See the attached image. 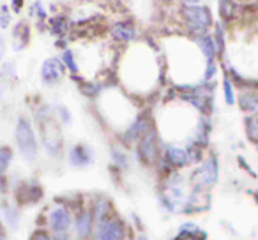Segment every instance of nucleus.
I'll return each mask as SVG.
<instances>
[{"instance_id":"4c0bfd02","label":"nucleus","mask_w":258,"mask_h":240,"mask_svg":"<svg viewBox=\"0 0 258 240\" xmlns=\"http://www.w3.org/2000/svg\"><path fill=\"white\" fill-rule=\"evenodd\" d=\"M4 97V87H2V82H0V101Z\"/></svg>"},{"instance_id":"473e14b6","label":"nucleus","mask_w":258,"mask_h":240,"mask_svg":"<svg viewBox=\"0 0 258 240\" xmlns=\"http://www.w3.org/2000/svg\"><path fill=\"white\" fill-rule=\"evenodd\" d=\"M9 179L6 177V173H0V196H6L9 193Z\"/></svg>"},{"instance_id":"5701e85b","label":"nucleus","mask_w":258,"mask_h":240,"mask_svg":"<svg viewBox=\"0 0 258 240\" xmlns=\"http://www.w3.org/2000/svg\"><path fill=\"white\" fill-rule=\"evenodd\" d=\"M53 111H55L58 122H60L62 126H69V124L73 122V115H71V111H69L68 106H64V104H57V106L53 108Z\"/></svg>"},{"instance_id":"412c9836","label":"nucleus","mask_w":258,"mask_h":240,"mask_svg":"<svg viewBox=\"0 0 258 240\" xmlns=\"http://www.w3.org/2000/svg\"><path fill=\"white\" fill-rule=\"evenodd\" d=\"M214 46H216V55L218 57H223V53H225V30H223V25L221 23H218L216 25V32H214Z\"/></svg>"},{"instance_id":"4be33fe9","label":"nucleus","mask_w":258,"mask_h":240,"mask_svg":"<svg viewBox=\"0 0 258 240\" xmlns=\"http://www.w3.org/2000/svg\"><path fill=\"white\" fill-rule=\"evenodd\" d=\"M60 60L64 62L66 69H69V72H71L73 76L78 74V64H76V58H75V53H73L71 50H64V53H62Z\"/></svg>"},{"instance_id":"bb28decb","label":"nucleus","mask_w":258,"mask_h":240,"mask_svg":"<svg viewBox=\"0 0 258 240\" xmlns=\"http://www.w3.org/2000/svg\"><path fill=\"white\" fill-rule=\"evenodd\" d=\"M223 92H225L226 104H230V106H232V104L235 103V92H233V83L230 82L228 78L223 79Z\"/></svg>"},{"instance_id":"f03ea898","label":"nucleus","mask_w":258,"mask_h":240,"mask_svg":"<svg viewBox=\"0 0 258 240\" xmlns=\"http://www.w3.org/2000/svg\"><path fill=\"white\" fill-rule=\"evenodd\" d=\"M182 16L184 22H186L187 32L193 37L205 34L209 30V27L212 25V15L209 11V8H205V6H186L182 9Z\"/></svg>"},{"instance_id":"aec40b11","label":"nucleus","mask_w":258,"mask_h":240,"mask_svg":"<svg viewBox=\"0 0 258 240\" xmlns=\"http://www.w3.org/2000/svg\"><path fill=\"white\" fill-rule=\"evenodd\" d=\"M111 163L117 166L118 170H127L129 168V155L122 150L120 147H111Z\"/></svg>"},{"instance_id":"72a5a7b5","label":"nucleus","mask_w":258,"mask_h":240,"mask_svg":"<svg viewBox=\"0 0 258 240\" xmlns=\"http://www.w3.org/2000/svg\"><path fill=\"white\" fill-rule=\"evenodd\" d=\"M23 4H25V0H11V8L15 13H20L23 9Z\"/></svg>"},{"instance_id":"f704fd0d","label":"nucleus","mask_w":258,"mask_h":240,"mask_svg":"<svg viewBox=\"0 0 258 240\" xmlns=\"http://www.w3.org/2000/svg\"><path fill=\"white\" fill-rule=\"evenodd\" d=\"M4 53H6V41H4V37H2V34H0V62L4 58Z\"/></svg>"},{"instance_id":"f8f14e48","label":"nucleus","mask_w":258,"mask_h":240,"mask_svg":"<svg viewBox=\"0 0 258 240\" xmlns=\"http://www.w3.org/2000/svg\"><path fill=\"white\" fill-rule=\"evenodd\" d=\"M0 214H2V221L8 224V228H11L13 231H18L22 215H20V207L15 201H9V200L0 201Z\"/></svg>"},{"instance_id":"e433bc0d","label":"nucleus","mask_w":258,"mask_h":240,"mask_svg":"<svg viewBox=\"0 0 258 240\" xmlns=\"http://www.w3.org/2000/svg\"><path fill=\"white\" fill-rule=\"evenodd\" d=\"M137 240H149L147 235H144V233H140V235H137Z\"/></svg>"},{"instance_id":"f3484780","label":"nucleus","mask_w":258,"mask_h":240,"mask_svg":"<svg viewBox=\"0 0 258 240\" xmlns=\"http://www.w3.org/2000/svg\"><path fill=\"white\" fill-rule=\"evenodd\" d=\"M48 27H50V32L57 37H62L69 32V22H68V18L62 15L51 16V18L48 20Z\"/></svg>"},{"instance_id":"1a4fd4ad","label":"nucleus","mask_w":258,"mask_h":240,"mask_svg":"<svg viewBox=\"0 0 258 240\" xmlns=\"http://www.w3.org/2000/svg\"><path fill=\"white\" fill-rule=\"evenodd\" d=\"M66 74V65L58 57H50L41 65V82L44 85H57Z\"/></svg>"},{"instance_id":"f257e3e1","label":"nucleus","mask_w":258,"mask_h":240,"mask_svg":"<svg viewBox=\"0 0 258 240\" xmlns=\"http://www.w3.org/2000/svg\"><path fill=\"white\" fill-rule=\"evenodd\" d=\"M15 143L18 148L20 155L27 163H32L39 155V141H37L36 131L30 122V118L20 117L15 126Z\"/></svg>"},{"instance_id":"58836bf2","label":"nucleus","mask_w":258,"mask_h":240,"mask_svg":"<svg viewBox=\"0 0 258 240\" xmlns=\"http://www.w3.org/2000/svg\"><path fill=\"white\" fill-rule=\"evenodd\" d=\"M73 240H85V238H73Z\"/></svg>"},{"instance_id":"2eb2a0df","label":"nucleus","mask_w":258,"mask_h":240,"mask_svg":"<svg viewBox=\"0 0 258 240\" xmlns=\"http://www.w3.org/2000/svg\"><path fill=\"white\" fill-rule=\"evenodd\" d=\"M195 41H197L198 48H200L202 55H204L205 62H211L216 58V46H214V39H212L211 36H209L207 32L202 34V36H197L195 37Z\"/></svg>"},{"instance_id":"0eeeda50","label":"nucleus","mask_w":258,"mask_h":240,"mask_svg":"<svg viewBox=\"0 0 258 240\" xmlns=\"http://www.w3.org/2000/svg\"><path fill=\"white\" fill-rule=\"evenodd\" d=\"M46 226L51 233L69 231L73 228V212L66 205H55L46 212Z\"/></svg>"},{"instance_id":"a211bd4d","label":"nucleus","mask_w":258,"mask_h":240,"mask_svg":"<svg viewBox=\"0 0 258 240\" xmlns=\"http://www.w3.org/2000/svg\"><path fill=\"white\" fill-rule=\"evenodd\" d=\"M239 104L242 108V111L251 115H258V94L256 92H246L240 94Z\"/></svg>"},{"instance_id":"c9c22d12","label":"nucleus","mask_w":258,"mask_h":240,"mask_svg":"<svg viewBox=\"0 0 258 240\" xmlns=\"http://www.w3.org/2000/svg\"><path fill=\"white\" fill-rule=\"evenodd\" d=\"M200 2H204V0H182L184 6H197V4H200Z\"/></svg>"},{"instance_id":"9b49d317","label":"nucleus","mask_w":258,"mask_h":240,"mask_svg":"<svg viewBox=\"0 0 258 240\" xmlns=\"http://www.w3.org/2000/svg\"><path fill=\"white\" fill-rule=\"evenodd\" d=\"M73 228H75L76 238H85L89 240L94 229V217L90 208H78L76 214L73 215Z\"/></svg>"},{"instance_id":"9d476101","label":"nucleus","mask_w":258,"mask_h":240,"mask_svg":"<svg viewBox=\"0 0 258 240\" xmlns=\"http://www.w3.org/2000/svg\"><path fill=\"white\" fill-rule=\"evenodd\" d=\"M68 163L76 170L89 168L94 163V150L92 147L85 143H76L68 150Z\"/></svg>"},{"instance_id":"7c9ffc66","label":"nucleus","mask_w":258,"mask_h":240,"mask_svg":"<svg viewBox=\"0 0 258 240\" xmlns=\"http://www.w3.org/2000/svg\"><path fill=\"white\" fill-rule=\"evenodd\" d=\"M0 78H6V79L16 78V67H15L13 62H6V64H2V67H0Z\"/></svg>"},{"instance_id":"2f4dec72","label":"nucleus","mask_w":258,"mask_h":240,"mask_svg":"<svg viewBox=\"0 0 258 240\" xmlns=\"http://www.w3.org/2000/svg\"><path fill=\"white\" fill-rule=\"evenodd\" d=\"M29 240H51V235L48 229L44 228H37L32 231V235L29 236Z\"/></svg>"},{"instance_id":"20e7f679","label":"nucleus","mask_w":258,"mask_h":240,"mask_svg":"<svg viewBox=\"0 0 258 240\" xmlns=\"http://www.w3.org/2000/svg\"><path fill=\"white\" fill-rule=\"evenodd\" d=\"M90 238L92 240H125L124 224H122L120 219L106 215V217L94 222V229H92Z\"/></svg>"},{"instance_id":"ddd939ff","label":"nucleus","mask_w":258,"mask_h":240,"mask_svg":"<svg viewBox=\"0 0 258 240\" xmlns=\"http://www.w3.org/2000/svg\"><path fill=\"white\" fill-rule=\"evenodd\" d=\"M163 157L168 161V165L172 168H184V166L189 165L187 161V152L186 148H180L173 143H165L163 145Z\"/></svg>"},{"instance_id":"b1692460","label":"nucleus","mask_w":258,"mask_h":240,"mask_svg":"<svg viewBox=\"0 0 258 240\" xmlns=\"http://www.w3.org/2000/svg\"><path fill=\"white\" fill-rule=\"evenodd\" d=\"M246 133L249 140L258 141V115H249L246 118Z\"/></svg>"},{"instance_id":"6e6552de","label":"nucleus","mask_w":258,"mask_h":240,"mask_svg":"<svg viewBox=\"0 0 258 240\" xmlns=\"http://www.w3.org/2000/svg\"><path fill=\"white\" fill-rule=\"evenodd\" d=\"M151 127H152L151 117H149L147 113L138 115V117L133 118V122L129 124V126L124 129V133H122V140H124V143H127V145L137 143V141L140 140V138L144 136Z\"/></svg>"},{"instance_id":"4468645a","label":"nucleus","mask_w":258,"mask_h":240,"mask_svg":"<svg viewBox=\"0 0 258 240\" xmlns=\"http://www.w3.org/2000/svg\"><path fill=\"white\" fill-rule=\"evenodd\" d=\"M111 36L117 43H122V44H127L137 37V29L131 22H118L111 27Z\"/></svg>"},{"instance_id":"393cba45","label":"nucleus","mask_w":258,"mask_h":240,"mask_svg":"<svg viewBox=\"0 0 258 240\" xmlns=\"http://www.w3.org/2000/svg\"><path fill=\"white\" fill-rule=\"evenodd\" d=\"M235 13V2L233 0H219V16L223 20H230Z\"/></svg>"},{"instance_id":"423d86ee","label":"nucleus","mask_w":258,"mask_h":240,"mask_svg":"<svg viewBox=\"0 0 258 240\" xmlns=\"http://www.w3.org/2000/svg\"><path fill=\"white\" fill-rule=\"evenodd\" d=\"M44 191L36 180H23V182L15 184V203L18 207H27V205H36L43 200Z\"/></svg>"},{"instance_id":"6ab92c4d","label":"nucleus","mask_w":258,"mask_h":240,"mask_svg":"<svg viewBox=\"0 0 258 240\" xmlns=\"http://www.w3.org/2000/svg\"><path fill=\"white\" fill-rule=\"evenodd\" d=\"M15 161V150L9 145H0V173H8Z\"/></svg>"},{"instance_id":"39448f33","label":"nucleus","mask_w":258,"mask_h":240,"mask_svg":"<svg viewBox=\"0 0 258 240\" xmlns=\"http://www.w3.org/2000/svg\"><path fill=\"white\" fill-rule=\"evenodd\" d=\"M137 155L144 165H154L161 157V145H159L158 133L154 127L147 131L140 140L137 141Z\"/></svg>"},{"instance_id":"c85d7f7f","label":"nucleus","mask_w":258,"mask_h":240,"mask_svg":"<svg viewBox=\"0 0 258 240\" xmlns=\"http://www.w3.org/2000/svg\"><path fill=\"white\" fill-rule=\"evenodd\" d=\"M30 15L36 16L39 22H44V20H48V15H46V9L43 8V4H41L39 0L37 2H34L32 8H30Z\"/></svg>"},{"instance_id":"dca6fc26","label":"nucleus","mask_w":258,"mask_h":240,"mask_svg":"<svg viewBox=\"0 0 258 240\" xmlns=\"http://www.w3.org/2000/svg\"><path fill=\"white\" fill-rule=\"evenodd\" d=\"M27 43H29V25L22 22L13 30V44H15L13 48H15L16 51H20L27 46Z\"/></svg>"},{"instance_id":"cd10ccee","label":"nucleus","mask_w":258,"mask_h":240,"mask_svg":"<svg viewBox=\"0 0 258 240\" xmlns=\"http://www.w3.org/2000/svg\"><path fill=\"white\" fill-rule=\"evenodd\" d=\"M218 74V64L216 60L211 62H205V69H204V82L205 83H211L214 79V76Z\"/></svg>"},{"instance_id":"c756f323","label":"nucleus","mask_w":258,"mask_h":240,"mask_svg":"<svg viewBox=\"0 0 258 240\" xmlns=\"http://www.w3.org/2000/svg\"><path fill=\"white\" fill-rule=\"evenodd\" d=\"M13 15L8 6H0V29H8L11 25Z\"/></svg>"},{"instance_id":"7ed1b4c3","label":"nucleus","mask_w":258,"mask_h":240,"mask_svg":"<svg viewBox=\"0 0 258 240\" xmlns=\"http://www.w3.org/2000/svg\"><path fill=\"white\" fill-rule=\"evenodd\" d=\"M219 179V165L216 155H209V157L202 159L200 166L195 170L191 175V182L195 184L197 189H207L212 187Z\"/></svg>"},{"instance_id":"a878e982","label":"nucleus","mask_w":258,"mask_h":240,"mask_svg":"<svg viewBox=\"0 0 258 240\" xmlns=\"http://www.w3.org/2000/svg\"><path fill=\"white\" fill-rule=\"evenodd\" d=\"M80 90H82V94H83V96H87V97H97L101 94V90H103V87L97 85V83L83 82L82 85H80Z\"/></svg>"}]
</instances>
